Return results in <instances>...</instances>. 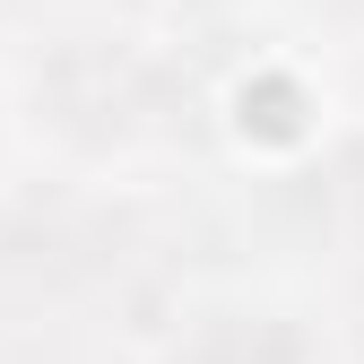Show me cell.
I'll use <instances>...</instances> for the list:
<instances>
[{
	"label": "cell",
	"instance_id": "cell-1",
	"mask_svg": "<svg viewBox=\"0 0 364 364\" xmlns=\"http://www.w3.org/2000/svg\"><path fill=\"white\" fill-rule=\"evenodd\" d=\"M165 70L148 53H130V43H70V53L43 61L35 78V105L43 122L61 130L78 148H122V139H148L165 122Z\"/></svg>",
	"mask_w": 364,
	"mask_h": 364
},
{
	"label": "cell",
	"instance_id": "cell-2",
	"mask_svg": "<svg viewBox=\"0 0 364 364\" xmlns=\"http://www.w3.org/2000/svg\"><path fill=\"white\" fill-rule=\"evenodd\" d=\"M105 252H113V225L87 217V208H26L9 235H0V260L26 269V278H43V287L105 269Z\"/></svg>",
	"mask_w": 364,
	"mask_h": 364
},
{
	"label": "cell",
	"instance_id": "cell-3",
	"mask_svg": "<svg viewBox=\"0 0 364 364\" xmlns=\"http://www.w3.org/2000/svg\"><path fill=\"white\" fill-rule=\"evenodd\" d=\"M182 364H304V338L269 312H208L182 347Z\"/></svg>",
	"mask_w": 364,
	"mask_h": 364
}]
</instances>
